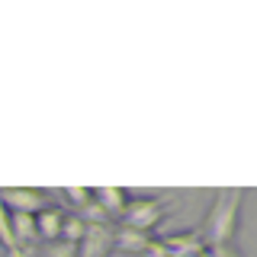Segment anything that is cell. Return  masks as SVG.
Returning a JSON list of instances; mask_svg holds the SVG:
<instances>
[{
    "label": "cell",
    "instance_id": "cell-4",
    "mask_svg": "<svg viewBox=\"0 0 257 257\" xmlns=\"http://www.w3.org/2000/svg\"><path fill=\"white\" fill-rule=\"evenodd\" d=\"M0 199H4L13 212H32V215L42 212L45 206H52L48 193L39 190V187H4L0 190Z\"/></svg>",
    "mask_w": 257,
    "mask_h": 257
},
{
    "label": "cell",
    "instance_id": "cell-8",
    "mask_svg": "<svg viewBox=\"0 0 257 257\" xmlns=\"http://www.w3.org/2000/svg\"><path fill=\"white\" fill-rule=\"evenodd\" d=\"M128 196L132 193L122 190V187H103V190H96V199H100V206L106 209V215L112 222H122V215H125V206H128Z\"/></svg>",
    "mask_w": 257,
    "mask_h": 257
},
{
    "label": "cell",
    "instance_id": "cell-9",
    "mask_svg": "<svg viewBox=\"0 0 257 257\" xmlns=\"http://www.w3.org/2000/svg\"><path fill=\"white\" fill-rule=\"evenodd\" d=\"M13 235L16 244H39V225L32 212H13Z\"/></svg>",
    "mask_w": 257,
    "mask_h": 257
},
{
    "label": "cell",
    "instance_id": "cell-13",
    "mask_svg": "<svg viewBox=\"0 0 257 257\" xmlns=\"http://www.w3.org/2000/svg\"><path fill=\"white\" fill-rule=\"evenodd\" d=\"M42 257H80V247L74 244V241H52V244H45Z\"/></svg>",
    "mask_w": 257,
    "mask_h": 257
},
{
    "label": "cell",
    "instance_id": "cell-2",
    "mask_svg": "<svg viewBox=\"0 0 257 257\" xmlns=\"http://www.w3.org/2000/svg\"><path fill=\"white\" fill-rule=\"evenodd\" d=\"M167 215V199L164 196H128L122 225H132L139 231L155 235V228L161 225V219Z\"/></svg>",
    "mask_w": 257,
    "mask_h": 257
},
{
    "label": "cell",
    "instance_id": "cell-14",
    "mask_svg": "<svg viewBox=\"0 0 257 257\" xmlns=\"http://www.w3.org/2000/svg\"><path fill=\"white\" fill-rule=\"evenodd\" d=\"M4 257H42V247L39 244H13L4 251Z\"/></svg>",
    "mask_w": 257,
    "mask_h": 257
},
{
    "label": "cell",
    "instance_id": "cell-10",
    "mask_svg": "<svg viewBox=\"0 0 257 257\" xmlns=\"http://www.w3.org/2000/svg\"><path fill=\"white\" fill-rule=\"evenodd\" d=\"M64 199H68V206H71V212H84L87 206H93L96 203V190L90 187H68L64 190Z\"/></svg>",
    "mask_w": 257,
    "mask_h": 257
},
{
    "label": "cell",
    "instance_id": "cell-3",
    "mask_svg": "<svg viewBox=\"0 0 257 257\" xmlns=\"http://www.w3.org/2000/svg\"><path fill=\"white\" fill-rule=\"evenodd\" d=\"M158 238L171 257H199L209 251L203 228H183V231H171V235H158Z\"/></svg>",
    "mask_w": 257,
    "mask_h": 257
},
{
    "label": "cell",
    "instance_id": "cell-5",
    "mask_svg": "<svg viewBox=\"0 0 257 257\" xmlns=\"http://www.w3.org/2000/svg\"><path fill=\"white\" fill-rule=\"evenodd\" d=\"M116 241V222H106V225H87L84 238H80V257H109V251Z\"/></svg>",
    "mask_w": 257,
    "mask_h": 257
},
{
    "label": "cell",
    "instance_id": "cell-7",
    "mask_svg": "<svg viewBox=\"0 0 257 257\" xmlns=\"http://www.w3.org/2000/svg\"><path fill=\"white\" fill-rule=\"evenodd\" d=\"M151 238H155V235H148V231H139V228H132V225L116 222V241H112V247H116V251L139 254V257H142L145 251H148Z\"/></svg>",
    "mask_w": 257,
    "mask_h": 257
},
{
    "label": "cell",
    "instance_id": "cell-12",
    "mask_svg": "<svg viewBox=\"0 0 257 257\" xmlns=\"http://www.w3.org/2000/svg\"><path fill=\"white\" fill-rule=\"evenodd\" d=\"M84 231H87V222L80 219L77 212H71V209H68V215H64V228H61V238H64V241H74V244H80Z\"/></svg>",
    "mask_w": 257,
    "mask_h": 257
},
{
    "label": "cell",
    "instance_id": "cell-16",
    "mask_svg": "<svg viewBox=\"0 0 257 257\" xmlns=\"http://www.w3.org/2000/svg\"><path fill=\"white\" fill-rule=\"evenodd\" d=\"M199 257H212V251H206V254H199Z\"/></svg>",
    "mask_w": 257,
    "mask_h": 257
},
{
    "label": "cell",
    "instance_id": "cell-1",
    "mask_svg": "<svg viewBox=\"0 0 257 257\" xmlns=\"http://www.w3.org/2000/svg\"><path fill=\"white\" fill-rule=\"evenodd\" d=\"M241 203H244V190L241 187L215 190V199L209 206L206 228H203L209 247H231L235 244L238 222H241Z\"/></svg>",
    "mask_w": 257,
    "mask_h": 257
},
{
    "label": "cell",
    "instance_id": "cell-15",
    "mask_svg": "<svg viewBox=\"0 0 257 257\" xmlns=\"http://www.w3.org/2000/svg\"><path fill=\"white\" fill-rule=\"evenodd\" d=\"M142 257H171V254H167V247L161 244V238L155 235V238H151V244H148V251H145Z\"/></svg>",
    "mask_w": 257,
    "mask_h": 257
},
{
    "label": "cell",
    "instance_id": "cell-11",
    "mask_svg": "<svg viewBox=\"0 0 257 257\" xmlns=\"http://www.w3.org/2000/svg\"><path fill=\"white\" fill-rule=\"evenodd\" d=\"M16 244V235H13V209L0 199V247H13Z\"/></svg>",
    "mask_w": 257,
    "mask_h": 257
},
{
    "label": "cell",
    "instance_id": "cell-6",
    "mask_svg": "<svg viewBox=\"0 0 257 257\" xmlns=\"http://www.w3.org/2000/svg\"><path fill=\"white\" fill-rule=\"evenodd\" d=\"M64 215L68 209L64 206H45L42 212H36V225H39V241L52 244V241H61V228H64Z\"/></svg>",
    "mask_w": 257,
    "mask_h": 257
}]
</instances>
